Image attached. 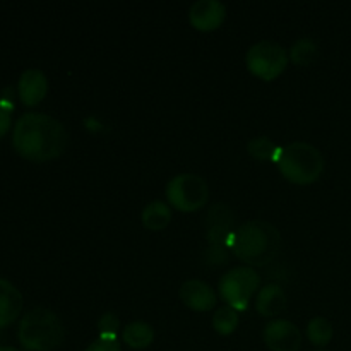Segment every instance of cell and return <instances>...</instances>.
Listing matches in <instances>:
<instances>
[{"label": "cell", "instance_id": "cell-1", "mask_svg": "<svg viewBox=\"0 0 351 351\" xmlns=\"http://www.w3.org/2000/svg\"><path fill=\"white\" fill-rule=\"evenodd\" d=\"M12 146L24 160L45 163L64 153L67 146V130L50 115L24 113L14 125Z\"/></svg>", "mask_w": 351, "mask_h": 351}, {"label": "cell", "instance_id": "cell-2", "mask_svg": "<svg viewBox=\"0 0 351 351\" xmlns=\"http://www.w3.org/2000/svg\"><path fill=\"white\" fill-rule=\"evenodd\" d=\"M230 247L237 259L249 266H266L280 254L281 233L271 223L252 219L237 230Z\"/></svg>", "mask_w": 351, "mask_h": 351}, {"label": "cell", "instance_id": "cell-3", "mask_svg": "<svg viewBox=\"0 0 351 351\" xmlns=\"http://www.w3.org/2000/svg\"><path fill=\"white\" fill-rule=\"evenodd\" d=\"M17 338L27 351H53L65 339L64 322L53 311L33 308L21 319Z\"/></svg>", "mask_w": 351, "mask_h": 351}, {"label": "cell", "instance_id": "cell-4", "mask_svg": "<svg viewBox=\"0 0 351 351\" xmlns=\"http://www.w3.org/2000/svg\"><path fill=\"white\" fill-rule=\"evenodd\" d=\"M280 173L297 185H311L324 173V156L317 147L307 143H291L280 147L274 158Z\"/></svg>", "mask_w": 351, "mask_h": 351}, {"label": "cell", "instance_id": "cell-5", "mask_svg": "<svg viewBox=\"0 0 351 351\" xmlns=\"http://www.w3.org/2000/svg\"><path fill=\"white\" fill-rule=\"evenodd\" d=\"M261 278L250 266H239L225 273L219 280L218 290L226 305L242 312L249 308L250 300L259 290Z\"/></svg>", "mask_w": 351, "mask_h": 351}, {"label": "cell", "instance_id": "cell-6", "mask_svg": "<svg viewBox=\"0 0 351 351\" xmlns=\"http://www.w3.org/2000/svg\"><path fill=\"white\" fill-rule=\"evenodd\" d=\"M168 204L177 211L194 213L204 208L209 199V187L206 180L194 173H180L167 185Z\"/></svg>", "mask_w": 351, "mask_h": 351}, {"label": "cell", "instance_id": "cell-7", "mask_svg": "<svg viewBox=\"0 0 351 351\" xmlns=\"http://www.w3.org/2000/svg\"><path fill=\"white\" fill-rule=\"evenodd\" d=\"M288 53L274 41H259L245 55V65L250 74L269 82L280 77L288 65Z\"/></svg>", "mask_w": 351, "mask_h": 351}, {"label": "cell", "instance_id": "cell-8", "mask_svg": "<svg viewBox=\"0 0 351 351\" xmlns=\"http://www.w3.org/2000/svg\"><path fill=\"white\" fill-rule=\"evenodd\" d=\"M233 211L226 204L219 202L209 208L206 215V239L209 245H221L226 247L232 243L233 235V221H235Z\"/></svg>", "mask_w": 351, "mask_h": 351}, {"label": "cell", "instance_id": "cell-9", "mask_svg": "<svg viewBox=\"0 0 351 351\" xmlns=\"http://www.w3.org/2000/svg\"><path fill=\"white\" fill-rule=\"evenodd\" d=\"M264 343L271 351H298L302 346V332L293 322L274 319L264 329Z\"/></svg>", "mask_w": 351, "mask_h": 351}, {"label": "cell", "instance_id": "cell-10", "mask_svg": "<svg viewBox=\"0 0 351 351\" xmlns=\"http://www.w3.org/2000/svg\"><path fill=\"white\" fill-rule=\"evenodd\" d=\"M226 19V7L218 0H197L189 9V21L192 27L202 33H209L218 27Z\"/></svg>", "mask_w": 351, "mask_h": 351}, {"label": "cell", "instance_id": "cell-11", "mask_svg": "<svg viewBox=\"0 0 351 351\" xmlns=\"http://www.w3.org/2000/svg\"><path fill=\"white\" fill-rule=\"evenodd\" d=\"M182 304L187 308L195 312L213 311L218 304V295L209 287L208 283L201 280H189L178 290Z\"/></svg>", "mask_w": 351, "mask_h": 351}, {"label": "cell", "instance_id": "cell-12", "mask_svg": "<svg viewBox=\"0 0 351 351\" xmlns=\"http://www.w3.org/2000/svg\"><path fill=\"white\" fill-rule=\"evenodd\" d=\"M19 98L23 105L36 106L45 99L48 93L47 75L40 69H27L21 74L19 84H17Z\"/></svg>", "mask_w": 351, "mask_h": 351}, {"label": "cell", "instance_id": "cell-13", "mask_svg": "<svg viewBox=\"0 0 351 351\" xmlns=\"http://www.w3.org/2000/svg\"><path fill=\"white\" fill-rule=\"evenodd\" d=\"M287 293L280 285H266L257 291L256 311L263 317H276L287 308Z\"/></svg>", "mask_w": 351, "mask_h": 351}, {"label": "cell", "instance_id": "cell-14", "mask_svg": "<svg viewBox=\"0 0 351 351\" xmlns=\"http://www.w3.org/2000/svg\"><path fill=\"white\" fill-rule=\"evenodd\" d=\"M23 311V295L21 291L0 278V328L12 324Z\"/></svg>", "mask_w": 351, "mask_h": 351}, {"label": "cell", "instance_id": "cell-15", "mask_svg": "<svg viewBox=\"0 0 351 351\" xmlns=\"http://www.w3.org/2000/svg\"><path fill=\"white\" fill-rule=\"evenodd\" d=\"M122 341L132 350H144L154 341V331L147 322L136 321L123 328Z\"/></svg>", "mask_w": 351, "mask_h": 351}, {"label": "cell", "instance_id": "cell-16", "mask_svg": "<svg viewBox=\"0 0 351 351\" xmlns=\"http://www.w3.org/2000/svg\"><path fill=\"white\" fill-rule=\"evenodd\" d=\"M171 221V209L167 202L153 201L144 208L143 225L149 232H161Z\"/></svg>", "mask_w": 351, "mask_h": 351}, {"label": "cell", "instance_id": "cell-17", "mask_svg": "<svg viewBox=\"0 0 351 351\" xmlns=\"http://www.w3.org/2000/svg\"><path fill=\"white\" fill-rule=\"evenodd\" d=\"M288 57L298 67H308L317 60L319 45L312 38H302V40L295 41Z\"/></svg>", "mask_w": 351, "mask_h": 351}, {"label": "cell", "instance_id": "cell-18", "mask_svg": "<svg viewBox=\"0 0 351 351\" xmlns=\"http://www.w3.org/2000/svg\"><path fill=\"white\" fill-rule=\"evenodd\" d=\"M239 312L230 307V305L218 307L215 311V315H213V328L221 336L233 335L237 331V328H239Z\"/></svg>", "mask_w": 351, "mask_h": 351}, {"label": "cell", "instance_id": "cell-19", "mask_svg": "<svg viewBox=\"0 0 351 351\" xmlns=\"http://www.w3.org/2000/svg\"><path fill=\"white\" fill-rule=\"evenodd\" d=\"M335 329L326 317H314L307 326V338L314 346H326L331 343Z\"/></svg>", "mask_w": 351, "mask_h": 351}, {"label": "cell", "instance_id": "cell-20", "mask_svg": "<svg viewBox=\"0 0 351 351\" xmlns=\"http://www.w3.org/2000/svg\"><path fill=\"white\" fill-rule=\"evenodd\" d=\"M280 147L269 139V137H254L252 141H249L247 144V151H249L250 156L257 161H274L276 153Z\"/></svg>", "mask_w": 351, "mask_h": 351}, {"label": "cell", "instance_id": "cell-21", "mask_svg": "<svg viewBox=\"0 0 351 351\" xmlns=\"http://www.w3.org/2000/svg\"><path fill=\"white\" fill-rule=\"evenodd\" d=\"M120 331V321L113 312H106L98 321V336L99 338H115Z\"/></svg>", "mask_w": 351, "mask_h": 351}, {"label": "cell", "instance_id": "cell-22", "mask_svg": "<svg viewBox=\"0 0 351 351\" xmlns=\"http://www.w3.org/2000/svg\"><path fill=\"white\" fill-rule=\"evenodd\" d=\"M226 259H228V254H226L225 247L221 245H209L204 252V263L211 267L223 266V264H226Z\"/></svg>", "mask_w": 351, "mask_h": 351}, {"label": "cell", "instance_id": "cell-23", "mask_svg": "<svg viewBox=\"0 0 351 351\" xmlns=\"http://www.w3.org/2000/svg\"><path fill=\"white\" fill-rule=\"evenodd\" d=\"M84 351H122L119 338H99L95 339Z\"/></svg>", "mask_w": 351, "mask_h": 351}, {"label": "cell", "instance_id": "cell-24", "mask_svg": "<svg viewBox=\"0 0 351 351\" xmlns=\"http://www.w3.org/2000/svg\"><path fill=\"white\" fill-rule=\"evenodd\" d=\"M10 123H12V119H10V110H7L5 106L0 105V139L9 132Z\"/></svg>", "mask_w": 351, "mask_h": 351}, {"label": "cell", "instance_id": "cell-25", "mask_svg": "<svg viewBox=\"0 0 351 351\" xmlns=\"http://www.w3.org/2000/svg\"><path fill=\"white\" fill-rule=\"evenodd\" d=\"M0 351H19V350L12 348V346H0Z\"/></svg>", "mask_w": 351, "mask_h": 351}]
</instances>
